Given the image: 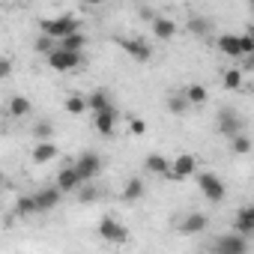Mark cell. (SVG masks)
<instances>
[{
	"label": "cell",
	"mask_w": 254,
	"mask_h": 254,
	"mask_svg": "<svg viewBox=\"0 0 254 254\" xmlns=\"http://www.w3.org/2000/svg\"><path fill=\"white\" fill-rule=\"evenodd\" d=\"M75 30H81V21L75 15H57V18H42L39 21V33H45L51 39H63Z\"/></svg>",
	"instance_id": "obj_1"
},
{
	"label": "cell",
	"mask_w": 254,
	"mask_h": 254,
	"mask_svg": "<svg viewBox=\"0 0 254 254\" xmlns=\"http://www.w3.org/2000/svg\"><path fill=\"white\" fill-rule=\"evenodd\" d=\"M48 57V66L54 69V72H72V69H78V63H81V51H66V48H54L51 54H45Z\"/></svg>",
	"instance_id": "obj_2"
},
{
	"label": "cell",
	"mask_w": 254,
	"mask_h": 254,
	"mask_svg": "<svg viewBox=\"0 0 254 254\" xmlns=\"http://www.w3.org/2000/svg\"><path fill=\"white\" fill-rule=\"evenodd\" d=\"M117 120H120V111L114 108V102H111L108 108H102V111H96V114H93V126H96V132H99V135H105V138H111V135H114Z\"/></svg>",
	"instance_id": "obj_3"
},
{
	"label": "cell",
	"mask_w": 254,
	"mask_h": 254,
	"mask_svg": "<svg viewBox=\"0 0 254 254\" xmlns=\"http://www.w3.org/2000/svg\"><path fill=\"white\" fill-rule=\"evenodd\" d=\"M197 189H200V194H203L209 203H221V200H224V183H221L215 174H200V177H197Z\"/></svg>",
	"instance_id": "obj_4"
},
{
	"label": "cell",
	"mask_w": 254,
	"mask_h": 254,
	"mask_svg": "<svg viewBox=\"0 0 254 254\" xmlns=\"http://www.w3.org/2000/svg\"><path fill=\"white\" fill-rule=\"evenodd\" d=\"M218 254H245L248 251V236H242V233H224V236H218L215 239V245H212Z\"/></svg>",
	"instance_id": "obj_5"
},
{
	"label": "cell",
	"mask_w": 254,
	"mask_h": 254,
	"mask_svg": "<svg viewBox=\"0 0 254 254\" xmlns=\"http://www.w3.org/2000/svg\"><path fill=\"white\" fill-rule=\"evenodd\" d=\"M99 236L105 239V242H126V239H129V230H126L117 218H111V215H105L102 221H99Z\"/></svg>",
	"instance_id": "obj_6"
},
{
	"label": "cell",
	"mask_w": 254,
	"mask_h": 254,
	"mask_svg": "<svg viewBox=\"0 0 254 254\" xmlns=\"http://www.w3.org/2000/svg\"><path fill=\"white\" fill-rule=\"evenodd\" d=\"M117 42H120V48L129 54V57H135V63H147V60L153 57V48H150V42H144V39H126V36H120Z\"/></svg>",
	"instance_id": "obj_7"
},
{
	"label": "cell",
	"mask_w": 254,
	"mask_h": 254,
	"mask_svg": "<svg viewBox=\"0 0 254 254\" xmlns=\"http://www.w3.org/2000/svg\"><path fill=\"white\" fill-rule=\"evenodd\" d=\"M242 117L236 114V111H230V108H221L218 111V132L221 135H227V138H233V135H239L242 132Z\"/></svg>",
	"instance_id": "obj_8"
},
{
	"label": "cell",
	"mask_w": 254,
	"mask_h": 254,
	"mask_svg": "<svg viewBox=\"0 0 254 254\" xmlns=\"http://www.w3.org/2000/svg\"><path fill=\"white\" fill-rule=\"evenodd\" d=\"M75 171L81 174V180L87 183V180H96L99 177V171H102V159L96 156V153H81L78 156V162H75Z\"/></svg>",
	"instance_id": "obj_9"
},
{
	"label": "cell",
	"mask_w": 254,
	"mask_h": 254,
	"mask_svg": "<svg viewBox=\"0 0 254 254\" xmlns=\"http://www.w3.org/2000/svg\"><path fill=\"white\" fill-rule=\"evenodd\" d=\"M209 227V215L206 212H191V215H186L183 221H180V233L183 236H197V233H203Z\"/></svg>",
	"instance_id": "obj_10"
},
{
	"label": "cell",
	"mask_w": 254,
	"mask_h": 254,
	"mask_svg": "<svg viewBox=\"0 0 254 254\" xmlns=\"http://www.w3.org/2000/svg\"><path fill=\"white\" fill-rule=\"evenodd\" d=\"M194 168H197V159H194V156H189V153H183V156H177V159H174V165H171L168 177H171V180H186V177H191V174H194Z\"/></svg>",
	"instance_id": "obj_11"
},
{
	"label": "cell",
	"mask_w": 254,
	"mask_h": 254,
	"mask_svg": "<svg viewBox=\"0 0 254 254\" xmlns=\"http://www.w3.org/2000/svg\"><path fill=\"white\" fill-rule=\"evenodd\" d=\"M60 189L57 186H51V189H39L36 194H33V203H36V212H51L57 203H60Z\"/></svg>",
	"instance_id": "obj_12"
},
{
	"label": "cell",
	"mask_w": 254,
	"mask_h": 254,
	"mask_svg": "<svg viewBox=\"0 0 254 254\" xmlns=\"http://www.w3.org/2000/svg\"><path fill=\"white\" fill-rule=\"evenodd\" d=\"M84 180H81V174L75 171V165H69V168H63L60 174H57V189L66 194V191H75L78 186H81Z\"/></svg>",
	"instance_id": "obj_13"
},
{
	"label": "cell",
	"mask_w": 254,
	"mask_h": 254,
	"mask_svg": "<svg viewBox=\"0 0 254 254\" xmlns=\"http://www.w3.org/2000/svg\"><path fill=\"white\" fill-rule=\"evenodd\" d=\"M153 36L162 39V42H171V39L177 36V24H174L171 18H165V15H156V18H153Z\"/></svg>",
	"instance_id": "obj_14"
},
{
	"label": "cell",
	"mask_w": 254,
	"mask_h": 254,
	"mask_svg": "<svg viewBox=\"0 0 254 254\" xmlns=\"http://www.w3.org/2000/svg\"><path fill=\"white\" fill-rule=\"evenodd\" d=\"M233 230L242 233V236H251V233H254V206H242V209L236 212Z\"/></svg>",
	"instance_id": "obj_15"
},
{
	"label": "cell",
	"mask_w": 254,
	"mask_h": 254,
	"mask_svg": "<svg viewBox=\"0 0 254 254\" xmlns=\"http://www.w3.org/2000/svg\"><path fill=\"white\" fill-rule=\"evenodd\" d=\"M51 159H57V144H51V141H36L33 162H36V165H48Z\"/></svg>",
	"instance_id": "obj_16"
},
{
	"label": "cell",
	"mask_w": 254,
	"mask_h": 254,
	"mask_svg": "<svg viewBox=\"0 0 254 254\" xmlns=\"http://www.w3.org/2000/svg\"><path fill=\"white\" fill-rule=\"evenodd\" d=\"M215 45H218V51H221L224 57H242V51H239V36L224 33V36L215 39Z\"/></svg>",
	"instance_id": "obj_17"
},
{
	"label": "cell",
	"mask_w": 254,
	"mask_h": 254,
	"mask_svg": "<svg viewBox=\"0 0 254 254\" xmlns=\"http://www.w3.org/2000/svg\"><path fill=\"white\" fill-rule=\"evenodd\" d=\"M57 45H60V48H66V51H84V48H87V36H84L81 30H75V33H69V36H63V39H57Z\"/></svg>",
	"instance_id": "obj_18"
},
{
	"label": "cell",
	"mask_w": 254,
	"mask_h": 254,
	"mask_svg": "<svg viewBox=\"0 0 254 254\" xmlns=\"http://www.w3.org/2000/svg\"><path fill=\"white\" fill-rule=\"evenodd\" d=\"M183 96L189 99V105H206V99H209V93H206L203 84H189L183 90Z\"/></svg>",
	"instance_id": "obj_19"
},
{
	"label": "cell",
	"mask_w": 254,
	"mask_h": 254,
	"mask_svg": "<svg viewBox=\"0 0 254 254\" xmlns=\"http://www.w3.org/2000/svg\"><path fill=\"white\" fill-rule=\"evenodd\" d=\"M6 111H9V117H27V114L33 111V105H30V99H24V96H12L9 105H6Z\"/></svg>",
	"instance_id": "obj_20"
},
{
	"label": "cell",
	"mask_w": 254,
	"mask_h": 254,
	"mask_svg": "<svg viewBox=\"0 0 254 254\" xmlns=\"http://www.w3.org/2000/svg\"><path fill=\"white\" fill-rule=\"evenodd\" d=\"M147 171H150V174H159V177H168V171H171V159L153 153V156H147Z\"/></svg>",
	"instance_id": "obj_21"
},
{
	"label": "cell",
	"mask_w": 254,
	"mask_h": 254,
	"mask_svg": "<svg viewBox=\"0 0 254 254\" xmlns=\"http://www.w3.org/2000/svg\"><path fill=\"white\" fill-rule=\"evenodd\" d=\"M84 102H87V111H93V114H96V111H102V108H108V105H111V96H108L105 90H93Z\"/></svg>",
	"instance_id": "obj_22"
},
{
	"label": "cell",
	"mask_w": 254,
	"mask_h": 254,
	"mask_svg": "<svg viewBox=\"0 0 254 254\" xmlns=\"http://www.w3.org/2000/svg\"><path fill=\"white\" fill-rule=\"evenodd\" d=\"M141 197H144V183L141 180H129L126 189H123V200L132 203V200H141Z\"/></svg>",
	"instance_id": "obj_23"
},
{
	"label": "cell",
	"mask_w": 254,
	"mask_h": 254,
	"mask_svg": "<svg viewBox=\"0 0 254 254\" xmlns=\"http://www.w3.org/2000/svg\"><path fill=\"white\" fill-rule=\"evenodd\" d=\"M209 30H212V24H209L203 15H191V18H189V33H194V36L203 39V36H209Z\"/></svg>",
	"instance_id": "obj_24"
},
{
	"label": "cell",
	"mask_w": 254,
	"mask_h": 254,
	"mask_svg": "<svg viewBox=\"0 0 254 254\" xmlns=\"http://www.w3.org/2000/svg\"><path fill=\"white\" fill-rule=\"evenodd\" d=\"M230 150H233L236 156H248V153H251V138L242 135V132L233 135V138H230Z\"/></svg>",
	"instance_id": "obj_25"
},
{
	"label": "cell",
	"mask_w": 254,
	"mask_h": 254,
	"mask_svg": "<svg viewBox=\"0 0 254 254\" xmlns=\"http://www.w3.org/2000/svg\"><path fill=\"white\" fill-rule=\"evenodd\" d=\"M63 111H69L72 117H81V114L87 111V102H84V96H69V99L63 102Z\"/></svg>",
	"instance_id": "obj_26"
},
{
	"label": "cell",
	"mask_w": 254,
	"mask_h": 254,
	"mask_svg": "<svg viewBox=\"0 0 254 254\" xmlns=\"http://www.w3.org/2000/svg\"><path fill=\"white\" fill-rule=\"evenodd\" d=\"M75 191H78V197H81V203H93V200L99 197V189L93 186V180H87V183H81V186H78Z\"/></svg>",
	"instance_id": "obj_27"
},
{
	"label": "cell",
	"mask_w": 254,
	"mask_h": 254,
	"mask_svg": "<svg viewBox=\"0 0 254 254\" xmlns=\"http://www.w3.org/2000/svg\"><path fill=\"white\" fill-rule=\"evenodd\" d=\"M168 111H171V114H177V117H180V114H186V111H189V99H186L183 93H174V96L168 99Z\"/></svg>",
	"instance_id": "obj_28"
},
{
	"label": "cell",
	"mask_w": 254,
	"mask_h": 254,
	"mask_svg": "<svg viewBox=\"0 0 254 254\" xmlns=\"http://www.w3.org/2000/svg\"><path fill=\"white\" fill-rule=\"evenodd\" d=\"M33 135H36V141H51V135H54V126H51L48 120H39V123L33 126Z\"/></svg>",
	"instance_id": "obj_29"
},
{
	"label": "cell",
	"mask_w": 254,
	"mask_h": 254,
	"mask_svg": "<svg viewBox=\"0 0 254 254\" xmlns=\"http://www.w3.org/2000/svg\"><path fill=\"white\" fill-rule=\"evenodd\" d=\"M33 48H36L39 54H51V51L57 48V39H51V36H45V33H39V39L33 42Z\"/></svg>",
	"instance_id": "obj_30"
},
{
	"label": "cell",
	"mask_w": 254,
	"mask_h": 254,
	"mask_svg": "<svg viewBox=\"0 0 254 254\" xmlns=\"http://www.w3.org/2000/svg\"><path fill=\"white\" fill-rule=\"evenodd\" d=\"M224 87L227 90H242V72L239 69H227L224 72Z\"/></svg>",
	"instance_id": "obj_31"
},
{
	"label": "cell",
	"mask_w": 254,
	"mask_h": 254,
	"mask_svg": "<svg viewBox=\"0 0 254 254\" xmlns=\"http://www.w3.org/2000/svg\"><path fill=\"white\" fill-rule=\"evenodd\" d=\"M15 212H18V215H33V212H36L33 194H24V197H18V203H15Z\"/></svg>",
	"instance_id": "obj_32"
},
{
	"label": "cell",
	"mask_w": 254,
	"mask_h": 254,
	"mask_svg": "<svg viewBox=\"0 0 254 254\" xmlns=\"http://www.w3.org/2000/svg\"><path fill=\"white\" fill-rule=\"evenodd\" d=\"M239 51H242V57L254 54V36L251 33H239Z\"/></svg>",
	"instance_id": "obj_33"
},
{
	"label": "cell",
	"mask_w": 254,
	"mask_h": 254,
	"mask_svg": "<svg viewBox=\"0 0 254 254\" xmlns=\"http://www.w3.org/2000/svg\"><path fill=\"white\" fill-rule=\"evenodd\" d=\"M12 75V60H6V57H0V81H6Z\"/></svg>",
	"instance_id": "obj_34"
},
{
	"label": "cell",
	"mask_w": 254,
	"mask_h": 254,
	"mask_svg": "<svg viewBox=\"0 0 254 254\" xmlns=\"http://www.w3.org/2000/svg\"><path fill=\"white\" fill-rule=\"evenodd\" d=\"M129 129H132V135H144V132H147V123H144V120H132Z\"/></svg>",
	"instance_id": "obj_35"
},
{
	"label": "cell",
	"mask_w": 254,
	"mask_h": 254,
	"mask_svg": "<svg viewBox=\"0 0 254 254\" xmlns=\"http://www.w3.org/2000/svg\"><path fill=\"white\" fill-rule=\"evenodd\" d=\"M84 3H90V6H99V3H102V0H84Z\"/></svg>",
	"instance_id": "obj_36"
}]
</instances>
